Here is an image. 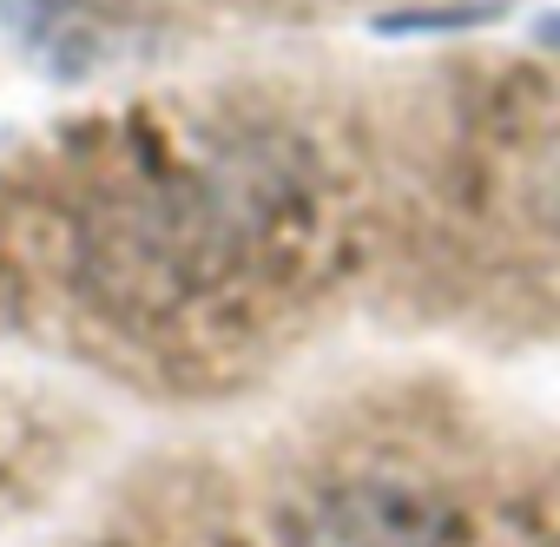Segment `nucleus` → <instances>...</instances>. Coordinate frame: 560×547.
I'll return each mask as SVG.
<instances>
[{
	"label": "nucleus",
	"instance_id": "obj_1",
	"mask_svg": "<svg viewBox=\"0 0 560 547\" xmlns=\"http://www.w3.org/2000/svg\"><path fill=\"white\" fill-rule=\"evenodd\" d=\"M540 47H560V14H553V21H540Z\"/></svg>",
	"mask_w": 560,
	"mask_h": 547
}]
</instances>
